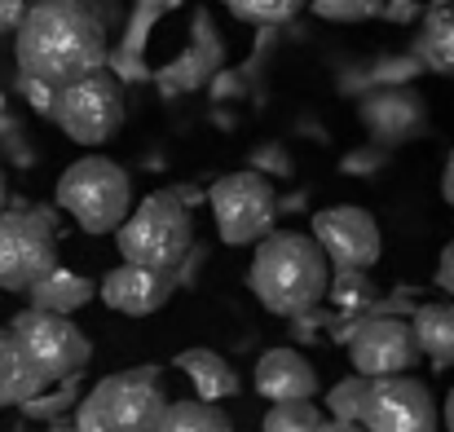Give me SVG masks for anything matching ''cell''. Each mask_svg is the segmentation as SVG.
Listing matches in <instances>:
<instances>
[{
  "label": "cell",
  "mask_w": 454,
  "mask_h": 432,
  "mask_svg": "<svg viewBox=\"0 0 454 432\" xmlns=\"http://www.w3.org/2000/svg\"><path fill=\"white\" fill-rule=\"evenodd\" d=\"M58 270V230L40 208L0 212V291H31Z\"/></svg>",
  "instance_id": "9"
},
{
  "label": "cell",
  "mask_w": 454,
  "mask_h": 432,
  "mask_svg": "<svg viewBox=\"0 0 454 432\" xmlns=\"http://www.w3.org/2000/svg\"><path fill=\"white\" fill-rule=\"evenodd\" d=\"M317 432H366V428H362L357 420H322Z\"/></svg>",
  "instance_id": "29"
},
{
  "label": "cell",
  "mask_w": 454,
  "mask_h": 432,
  "mask_svg": "<svg viewBox=\"0 0 454 432\" xmlns=\"http://www.w3.org/2000/svg\"><path fill=\"white\" fill-rule=\"evenodd\" d=\"M0 120H4V93H0Z\"/></svg>",
  "instance_id": "33"
},
{
  "label": "cell",
  "mask_w": 454,
  "mask_h": 432,
  "mask_svg": "<svg viewBox=\"0 0 454 432\" xmlns=\"http://www.w3.org/2000/svg\"><path fill=\"white\" fill-rule=\"evenodd\" d=\"M348 362L362 380H388V375H411L419 362V344L411 322L402 318H366L348 335Z\"/></svg>",
  "instance_id": "12"
},
{
  "label": "cell",
  "mask_w": 454,
  "mask_h": 432,
  "mask_svg": "<svg viewBox=\"0 0 454 432\" xmlns=\"http://www.w3.org/2000/svg\"><path fill=\"white\" fill-rule=\"evenodd\" d=\"M176 371L194 384L199 402H225V397H239V389H243L239 371L212 349H185L176 357Z\"/></svg>",
  "instance_id": "15"
},
{
  "label": "cell",
  "mask_w": 454,
  "mask_h": 432,
  "mask_svg": "<svg viewBox=\"0 0 454 432\" xmlns=\"http://www.w3.org/2000/svg\"><path fill=\"white\" fill-rule=\"evenodd\" d=\"M53 432H75V428H53Z\"/></svg>",
  "instance_id": "34"
},
{
  "label": "cell",
  "mask_w": 454,
  "mask_h": 432,
  "mask_svg": "<svg viewBox=\"0 0 454 432\" xmlns=\"http://www.w3.org/2000/svg\"><path fill=\"white\" fill-rule=\"evenodd\" d=\"M58 208L84 234H115L133 212V181L106 154H84L58 177Z\"/></svg>",
  "instance_id": "3"
},
{
  "label": "cell",
  "mask_w": 454,
  "mask_h": 432,
  "mask_svg": "<svg viewBox=\"0 0 454 432\" xmlns=\"http://www.w3.org/2000/svg\"><path fill=\"white\" fill-rule=\"evenodd\" d=\"M13 49L22 80L62 89L106 67V27L84 0H35L18 22Z\"/></svg>",
  "instance_id": "1"
},
{
  "label": "cell",
  "mask_w": 454,
  "mask_h": 432,
  "mask_svg": "<svg viewBox=\"0 0 454 432\" xmlns=\"http://www.w3.org/2000/svg\"><path fill=\"white\" fill-rule=\"evenodd\" d=\"M442 424L454 432V389H450V397H446V406H442Z\"/></svg>",
  "instance_id": "31"
},
{
  "label": "cell",
  "mask_w": 454,
  "mask_h": 432,
  "mask_svg": "<svg viewBox=\"0 0 454 432\" xmlns=\"http://www.w3.org/2000/svg\"><path fill=\"white\" fill-rule=\"evenodd\" d=\"M53 120L80 145H106L124 129V84L102 67L75 84H62L53 98Z\"/></svg>",
  "instance_id": "8"
},
{
  "label": "cell",
  "mask_w": 454,
  "mask_h": 432,
  "mask_svg": "<svg viewBox=\"0 0 454 432\" xmlns=\"http://www.w3.org/2000/svg\"><path fill=\"white\" fill-rule=\"evenodd\" d=\"M313 243L322 247V256L331 261V270H371L384 256V234L380 221L366 208L340 203V208H322L309 225Z\"/></svg>",
  "instance_id": "11"
},
{
  "label": "cell",
  "mask_w": 454,
  "mask_h": 432,
  "mask_svg": "<svg viewBox=\"0 0 454 432\" xmlns=\"http://www.w3.org/2000/svg\"><path fill=\"white\" fill-rule=\"evenodd\" d=\"M212 216H216V234L230 247H247L261 243L274 221H278V190L265 172L243 168V172H225L212 190H207Z\"/></svg>",
  "instance_id": "7"
},
{
  "label": "cell",
  "mask_w": 454,
  "mask_h": 432,
  "mask_svg": "<svg viewBox=\"0 0 454 432\" xmlns=\"http://www.w3.org/2000/svg\"><path fill=\"white\" fill-rule=\"evenodd\" d=\"M31 295V309H40V313H62V318H71L75 309H84L98 287L84 279V274H75V270H53V274H44L35 287L27 291Z\"/></svg>",
  "instance_id": "16"
},
{
  "label": "cell",
  "mask_w": 454,
  "mask_h": 432,
  "mask_svg": "<svg viewBox=\"0 0 454 432\" xmlns=\"http://www.w3.org/2000/svg\"><path fill=\"white\" fill-rule=\"evenodd\" d=\"M172 291H176V279L168 270H146V265H129L124 261L120 270H111L102 279L98 295H102L106 309H115L124 318H151L172 300Z\"/></svg>",
  "instance_id": "13"
},
{
  "label": "cell",
  "mask_w": 454,
  "mask_h": 432,
  "mask_svg": "<svg viewBox=\"0 0 454 432\" xmlns=\"http://www.w3.org/2000/svg\"><path fill=\"white\" fill-rule=\"evenodd\" d=\"M22 13H27V0H0V35L4 31H18Z\"/></svg>",
  "instance_id": "28"
},
{
  "label": "cell",
  "mask_w": 454,
  "mask_h": 432,
  "mask_svg": "<svg viewBox=\"0 0 454 432\" xmlns=\"http://www.w3.org/2000/svg\"><path fill=\"white\" fill-rule=\"evenodd\" d=\"M366 389H371V380H362V375H353V380L335 384V389L326 393V420H362Z\"/></svg>",
  "instance_id": "25"
},
{
  "label": "cell",
  "mask_w": 454,
  "mask_h": 432,
  "mask_svg": "<svg viewBox=\"0 0 454 432\" xmlns=\"http://www.w3.org/2000/svg\"><path fill=\"white\" fill-rule=\"evenodd\" d=\"M326 415L317 411V402H274V411L265 415L261 432H317Z\"/></svg>",
  "instance_id": "23"
},
{
  "label": "cell",
  "mask_w": 454,
  "mask_h": 432,
  "mask_svg": "<svg viewBox=\"0 0 454 432\" xmlns=\"http://www.w3.org/2000/svg\"><path fill=\"white\" fill-rule=\"evenodd\" d=\"M75 380H80V375H75ZM75 380H62V384L40 389L31 402H22V415H27V420H49V424L62 420L71 406H80V402H75V397H80V384H75Z\"/></svg>",
  "instance_id": "22"
},
{
  "label": "cell",
  "mask_w": 454,
  "mask_h": 432,
  "mask_svg": "<svg viewBox=\"0 0 454 432\" xmlns=\"http://www.w3.org/2000/svg\"><path fill=\"white\" fill-rule=\"evenodd\" d=\"M309 9L326 22H366L384 9V0H309Z\"/></svg>",
  "instance_id": "26"
},
{
  "label": "cell",
  "mask_w": 454,
  "mask_h": 432,
  "mask_svg": "<svg viewBox=\"0 0 454 432\" xmlns=\"http://www.w3.org/2000/svg\"><path fill=\"white\" fill-rule=\"evenodd\" d=\"M326 295H331V304L340 313H362V309L375 304V283H371L366 270H331Z\"/></svg>",
  "instance_id": "21"
},
{
  "label": "cell",
  "mask_w": 454,
  "mask_h": 432,
  "mask_svg": "<svg viewBox=\"0 0 454 432\" xmlns=\"http://www.w3.org/2000/svg\"><path fill=\"white\" fill-rule=\"evenodd\" d=\"M115 243H120V256L129 265H146V270H176L190 252H194V221H190V208L159 190L146 194L129 216L124 225L115 230Z\"/></svg>",
  "instance_id": "4"
},
{
  "label": "cell",
  "mask_w": 454,
  "mask_h": 432,
  "mask_svg": "<svg viewBox=\"0 0 454 432\" xmlns=\"http://www.w3.org/2000/svg\"><path fill=\"white\" fill-rule=\"evenodd\" d=\"M13 331V344H18V357L22 366L49 389V384H62V380H75L89 357H93V344L89 335L62 318V313H40V309H27L9 322Z\"/></svg>",
  "instance_id": "6"
},
{
  "label": "cell",
  "mask_w": 454,
  "mask_h": 432,
  "mask_svg": "<svg viewBox=\"0 0 454 432\" xmlns=\"http://www.w3.org/2000/svg\"><path fill=\"white\" fill-rule=\"evenodd\" d=\"M40 389H44V384H40V380L22 366V357H18L13 331L0 326V406H22V402H31Z\"/></svg>",
  "instance_id": "19"
},
{
  "label": "cell",
  "mask_w": 454,
  "mask_h": 432,
  "mask_svg": "<svg viewBox=\"0 0 454 432\" xmlns=\"http://www.w3.org/2000/svg\"><path fill=\"white\" fill-rule=\"evenodd\" d=\"M437 287L454 295V239L442 247V256H437Z\"/></svg>",
  "instance_id": "27"
},
{
  "label": "cell",
  "mask_w": 454,
  "mask_h": 432,
  "mask_svg": "<svg viewBox=\"0 0 454 432\" xmlns=\"http://www.w3.org/2000/svg\"><path fill=\"white\" fill-rule=\"evenodd\" d=\"M4 199H9V190H4V172H0V212H4Z\"/></svg>",
  "instance_id": "32"
},
{
  "label": "cell",
  "mask_w": 454,
  "mask_h": 432,
  "mask_svg": "<svg viewBox=\"0 0 454 432\" xmlns=\"http://www.w3.org/2000/svg\"><path fill=\"white\" fill-rule=\"evenodd\" d=\"M247 283L256 291V300L278 313V318H301L317 300H326L331 287V261L322 256V247L313 243V234L301 230H270L256 243Z\"/></svg>",
  "instance_id": "2"
},
{
  "label": "cell",
  "mask_w": 454,
  "mask_h": 432,
  "mask_svg": "<svg viewBox=\"0 0 454 432\" xmlns=\"http://www.w3.org/2000/svg\"><path fill=\"white\" fill-rule=\"evenodd\" d=\"M154 432H234L230 415L216 402H168L163 420Z\"/></svg>",
  "instance_id": "20"
},
{
  "label": "cell",
  "mask_w": 454,
  "mask_h": 432,
  "mask_svg": "<svg viewBox=\"0 0 454 432\" xmlns=\"http://www.w3.org/2000/svg\"><path fill=\"white\" fill-rule=\"evenodd\" d=\"M256 393L265 402H313L317 366L296 349H270L256 362Z\"/></svg>",
  "instance_id": "14"
},
{
  "label": "cell",
  "mask_w": 454,
  "mask_h": 432,
  "mask_svg": "<svg viewBox=\"0 0 454 432\" xmlns=\"http://www.w3.org/2000/svg\"><path fill=\"white\" fill-rule=\"evenodd\" d=\"M415 344L437 366H454V304H419L415 309Z\"/></svg>",
  "instance_id": "17"
},
{
  "label": "cell",
  "mask_w": 454,
  "mask_h": 432,
  "mask_svg": "<svg viewBox=\"0 0 454 432\" xmlns=\"http://www.w3.org/2000/svg\"><path fill=\"white\" fill-rule=\"evenodd\" d=\"M168 411V393L154 366L106 375L75 411V432H154Z\"/></svg>",
  "instance_id": "5"
},
{
  "label": "cell",
  "mask_w": 454,
  "mask_h": 432,
  "mask_svg": "<svg viewBox=\"0 0 454 432\" xmlns=\"http://www.w3.org/2000/svg\"><path fill=\"white\" fill-rule=\"evenodd\" d=\"M239 18L247 22H265V27H278V22H292L309 9V0H230Z\"/></svg>",
  "instance_id": "24"
},
{
  "label": "cell",
  "mask_w": 454,
  "mask_h": 432,
  "mask_svg": "<svg viewBox=\"0 0 454 432\" xmlns=\"http://www.w3.org/2000/svg\"><path fill=\"white\" fill-rule=\"evenodd\" d=\"M442 194H446V203L454 208V150H450V159H446V168H442Z\"/></svg>",
  "instance_id": "30"
},
{
  "label": "cell",
  "mask_w": 454,
  "mask_h": 432,
  "mask_svg": "<svg viewBox=\"0 0 454 432\" xmlns=\"http://www.w3.org/2000/svg\"><path fill=\"white\" fill-rule=\"evenodd\" d=\"M419 58L442 71L454 75V0L450 4H437L428 18H424V31H419Z\"/></svg>",
  "instance_id": "18"
},
{
  "label": "cell",
  "mask_w": 454,
  "mask_h": 432,
  "mask_svg": "<svg viewBox=\"0 0 454 432\" xmlns=\"http://www.w3.org/2000/svg\"><path fill=\"white\" fill-rule=\"evenodd\" d=\"M357 424L366 432H442V411L428 384L411 375H388V380H371Z\"/></svg>",
  "instance_id": "10"
}]
</instances>
